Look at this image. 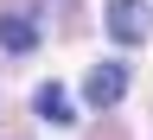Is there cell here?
Returning <instances> with one entry per match:
<instances>
[{"label":"cell","instance_id":"obj_1","mask_svg":"<svg viewBox=\"0 0 153 140\" xmlns=\"http://www.w3.org/2000/svg\"><path fill=\"white\" fill-rule=\"evenodd\" d=\"M147 32H153L147 0H108V38L115 45H147Z\"/></svg>","mask_w":153,"mask_h":140},{"label":"cell","instance_id":"obj_3","mask_svg":"<svg viewBox=\"0 0 153 140\" xmlns=\"http://www.w3.org/2000/svg\"><path fill=\"white\" fill-rule=\"evenodd\" d=\"M32 108L45 115L51 127H70V121H76V96H70L64 83H38V96H32Z\"/></svg>","mask_w":153,"mask_h":140},{"label":"cell","instance_id":"obj_4","mask_svg":"<svg viewBox=\"0 0 153 140\" xmlns=\"http://www.w3.org/2000/svg\"><path fill=\"white\" fill-rule=\"evenodd\" d=\"M0 45H7V51H32L38 45V26L19 19V13H0Z\"/></svg>","mask_w":153,"mask_h":140},{"label":"cell","instance_id":"obj_2","mask_svg":"<svg viewBox=\"0 0 153 140\" xmlns=\"http://www.w3.org/2000/svg\"><path fill=\"white\" fill-rule=\"evenodd\" d=\"M121 96H128V64H96L83 76V102L89 108H115Z\"/></svg>","mask_w":153,"mask_h":140}]
</instances>
